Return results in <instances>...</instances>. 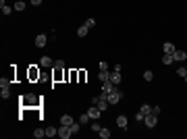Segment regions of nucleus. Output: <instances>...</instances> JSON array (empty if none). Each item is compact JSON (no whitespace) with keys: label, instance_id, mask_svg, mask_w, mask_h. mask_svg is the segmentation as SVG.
Instances as JSON below:
<instances>
[{"label":"nucleus","instance_id":"f257e3e1","mask_svg":"<svg viewBox=\"0 0 187 139\" xmlns=\"http://www.w3.org/2000/svg\"><path fill=\"white\" fill-rule=\"evenodd\" d=\"M145 127L148 129H154L156 125H158V114H154V112H150V114H145Z\"/></svg>","mask_w":187,"mask_h":139},{"label":"nucleus","instance_id":"f03ea898","mask_svg":"<svg viewBox=\"0 0 187 139\" xmlns=\"http://www.w3.org/2000/svg\"><path fill=\"white\" fill-rule=\"evenodd\" d=\"M121 98H123V92H121V89H114L112 93H108V95H106L108 104H119V102H121Z\"/></svg>","mask_w":187,"mask_h":139},{"label":"nucleus","instance_id":"7ed1b4c3","mask_svg":"<svg viewBox=\"0 0 187 139\" xmlns=\"http://www.w3.org/2000/svg\"><path fill=\"white\" fill-rule=\"evenodd\" d=\"M71 135H73V133H71V127H67V125H60V127H58V137L60 139H69Z\"/></svg>","mask_w":187,"mask_h":139},{"label":"nucleus","instance_id":"20e7f679","mask_svg":"<svg viewBox=\"0 0 187 139\" xmlns=\"http://www.w3.org/2000/svg\"><path fill=\"white\" fill-rule=\"evenodd\" d=\"M88 114H90V118H92V121H98V118L102 116V110H100L98 106H92V108L88 110Z\"/></svg>","mask_w":187,"mask_h":139},{"label":"nucleus","instance_id":"39448f33","mask_svg":"<svg viewBox=\"0 0 187 139\" xmlns=\"http://www.w3.org/2000/svg\"><path fill=\"white\" fill-rule=\"evenodd\" d=\"M114 89H117V85H114V83H110V81H104V83H102V93H106V95H108V93H112Z\"/></svg>","mask_w":187,"mask_h":139},{"label":"nucleus","instance_id":"423d86ee","mask_svg":"<svg viewBox=\"0 0 187 139\" xmlns=\"http://www.w3.org/2000/svg\"><path fill=\"white\" fill-rule=\"evenodd\" d=\"M46 44H48V35H46V33H38V38H36V46L44 48Z\"/></svg>","mask_w":187,"mask_h":139},{"label":"nucleus","instance_id":"0eeeda50","mask_svg":"<svg viewBox=\"0 0 187 139\" xmlns=\"http://www.w3.org/2000/svg\"><path fill=\"white\" fill-rule=\"evenodd\" d=\"M117 125H119V129H127V127H129V121H127V116L119 114V116H117Z\"/></svg>","mask_w":187,"mask_h":139},{"label":"nucleus","instance_id":"6e6552de","mask_svg":"<svg viewBox=\"0 0 187 139\" xmlns=\"http://www.w3.org/2000/svg\"><path fill=\"white\" fill-rule=\"evenodd\" d=\"M0 10H2V15H10L15 8L10 4H6V0H0Z\"/></svg>","mask_w":187,"mask_h":139},{"label":"nucleus","instance_id":"1a4fd4ad","mask_svg":"<svg viewBox=\"0 0 187 139\" xmlns=\"http://www.w3.org/2000/svg\"><path fill=\"white\" fill-rule=\"evenodd\" d=\"M110 83H114V85L121 83V71H110Z\"/></svg>","mask_w":187,"mask_h":139},{"label":"nucleus","instance_id":"9d476101","mask_svg":"<svg viewBox=\"0 0 187 139\" xmlns=\"http://www.w3.org/2000/svg\"><path fill=\"white\" fill-rule=\"evenodd\" d=\"M173 58H175L177 62H181V60H185L187 58V54L183 52V50H175V52H173Z\"/></svg>","mask_w":187,"mask_h":139},{"label":"nucleus","instance_id":"9b49d317","mask_svg":"<svg viewBox=\"0 0 187 139\" xmlns=\"http://www.w3.org/2000/svg\"><path fill=\"white\" fill-rule=\"evenodd\" d=\"M75 121H73V116H69V114H62L60 116V125H67V127H71Z\"/></svg>","mask_w":187,"mask_h":139},{"label":"nucleus","instance_id":"f8f14e48","mask_svg":"<svg viewBox=\"0 0 187 139\" xmlns=\"http://www.w3.org/2000/svg\"><path fill=\"white\" fill-rule=\"evenodd\" d=\"M98 79L104 83V81H110V71H100L98 73Z\"/></svg>","mask_w":187,"mask_h":139},{"label":"nucleus","instance_id":"ddd939ff","mask_svg":"<svg viewBox=\"0 0 187 139\" xmlns=\"http://www.w3.org/2000/svg\"><path fill=\"white\" fill-rule=\"evenodd\" d=\"M8 95H10L8 85H2V87H0V98H2V100H8Z\"/></svg>","mask_w":187,"mask_h":139},{"label":"nucleus","instance_id":"4468645a","mask_svg":"<svg viewBox=\"0 0 187 139\" xmlns=\"http://www.w3.org/2000/svg\"><path fill=\"white\" fill-rule=\"evenodd\" d=\"M40 64H42V67H54V62H52V58H50V56H42Z\"/></svg>","mask_w":187,"mask_h":139},{"label":"nucleus","instance_id":"2eb2a0df","mask_svg":"<svg viewBox=\"0 0 187 139\" xmlns=\"http://www.w3.org/2000/svg\"><path fill=\"white\" fill-rule=\"evenodd\" d=\"M25 6H27V4H25V2H23V0H17V2H15V4H13V8H15V10H21V13H23V10H25Z\"/></svg>","mask_w":187,"mask_h":139},{"label":"nucleus","instance_id":"dca6fc26","mask_svg":"<svg viewBox=\"0 0 187 139\" xmlns=\"http://www.w3.org/2000/svg\"><path fill=\"white\" fill-rule=\"evenodd\" d=\"M162 50H164V52H166V54H173V52H175V50H177V48L173 46V44H171V42H166V44H164V46H162Z\"/></svg>","mask_w":187,"mask_h":139},{"label":"nucleus","instance_id":"f3484780","mask_svg":"<svg viewBox=\"0 0 187 139\" xmlns=\"http://www.w3.org/2000/svg\"><path fill=\"white\" fill-rule=\"evenodd\" d=\"M33 137H36V139L46 137V129H36V131H33Z\"/></svg>","mask_w":187,"mask_h":139},{"label":"nucleus","instance_id":"a211bd4d","mask_svg":"<svg viewBox=\"0 0 187 139\" xmlns=\"http://www.w3.org/2000/svg\"><path fill=\"white\" fill-rule=\"evenodd\" d=\"M88 29H90V27H85V25H81V27L77 29V35H79V38H85V35H88Z\"/></svg>","mask_w":187,"mask_h":139},{"label":"nucleus","instance_id":"6ab92c4d","mask_svg":"<svg viewBox=\"0 0 187 139\" xmlns=\"http://www.w3.org/2000/svg\"><path fill=\"white\" fill-rule=\"evenodd\" d=\"M162 62H164V64H171V62H175L173 54H166V52H164V56H162Z\"/></svg>","mask_w":187,"mask_h":139},{"label":"nucleus","instance_id":"aec40b11","mask_svg":"<svg viewBox=\"0 0 187 139\" xmlns=\"http://www.w3.org/2000/svg\"><path fill=\"white\" fill-rule=\"evenodd\" d=\"M54 135H58V129H54V127H48V129H46V137H54Z\"/></svg>","mask_w":187,"mask_h":139},{"label":"nucleus","instance_id":"412c9836","mask_svg":"<svg viewBox=\"0 0 187 139\" xmlns=\"http://www.w3.org/2000/svg\"><path fill=\"white\" fill-rule=\"evenodd\" d=\"M79 129H81V123H79V121L71 125V133H73V135H75V133H79Z\"/></svg>","mask_w":187,"mask_h":139},{"label":"nucleus","instance_id":"4be33fe9","mask_svg":"<svg viewBox=\"0 0 187 139\" xmlns=\"http://www.w3.org/2000/svg\"><path fill=\"white\" fill-rule=\"evenodd\" d=\"M98 135H100L102 139H108V137H110V131H108V129H100V131H98Z\"/></svg>","mask_w":187,"mask_h":139},{"label":"nucleus","instance_id":"5701e85b","mask_svg":"<svg viewBox=\"0 0 187 139\" xmlns=\"http://www.w3.org/2000/svg\"><path fill=\"white\" fill-rule=\"evenodd\" d=\"M88 121H92V118H90V114H88V112H85V114H81V116H79V123H81V125H88Z\"/></svg>","mask_w":187,"mask_h":139},{"label":"nucleus","instance_id":"b1692460","mask_svg":"<svg viewBox=\"0 0 187 139\" xmlns=\"http://www.w3.org/2000/svg\"><path fill=\"white\" fill-rule=\"evenodd\" d=\"M140 110L143 112V114H150V112H152V106H150V104H141Z\"/></svg>","mask_w":187,"mask_h":139},{"label":"nucleus","instance_id":"393cba45","mask_svg":"<svg viewBox=\"0 0 187 139\" xmlns=\"http://www.w3.org/2000/svg\"><path fill=\"white\" fill-rule=\"evenodd\" d=\"M83 25H85V27H90V29H92V27H96V19H94V17H90V19H88V21H85V23H83Z\"/></svg>","mask_w":187,"mask_h":139},{"label":"nucleus","instance_id":"a878e982","mask_svg":"<svg viewBox=\"0 0 187 139\" xmlns=\"http://www.w3.org/2000/svg\"><path fill=\"white\" fill-rule=\"evenodd\" d=\"M143 79H145V81H152V79H154V73H152V71H143Z\"/></svg>","mask_w":187,"mask_h":139},{"label":"nucleus","instance_id":"bb28decb","mask_svg":"<svg viewBox=\"0 0 187 139\" xmlns=\"http://www.w3.org/2000/svg\"><path fill=\"white\" fill-rule=\"evenodd\" d=\"M135 121H137V123H143V121H145V114H143V112H137V114H135Z\"/></svg>","mask_w":187,"mask_h":139},{"label":"nucleus","instance_id":"cd10ccee","mask_svg":"<svg viewBox=\"0 0 187 139\" xmlns=\"http://www.w3.org/2000/svg\"><path fill=\"white\" fill-rule=\"evenodd\" d=\"M54 69H56V71H62V69H65V62H62V60H56V62H54Z\"/></svg>","mask_w":187,"mask_h":139},{"label":"nucleus","instance_id":"c85d7f7f","mask_svg":"<svg viewBox=\"0 0 187 139\" xmlns=\"http://www.w3.org/2000/svg\"><path fill=\"white\" fill-rule=\"evenodd\" d=\"M21 100H25V102H27V104H31V102H33V100H36V95H31V93H29V95H23V98H21Z\"/></svg>","mask_w":187,"mask_h":139},{"label":"nucleus","instance_id":"c756f323","mask_svg":"<svg viewBox=\"0 0 187 139\" xmlns=\"http://www.w3.org/2000/svg\"><path fill=\"white\" fill-rule=\"evenodd\" d=\"M177 75L185 77V75H187V69H185V67H179V69H177Z\"/></svg>","mask_w":187,"mask_h":139},{"label":"nucleus","instance_id":"7c9ffc66","mask_svg":"<svg viewBox=\"0 0 187 139\" xmlns=\"http://www.w3.org/2000/svg\"><path fill=\"white\" fill-rule=\"evenodd\" d=\"M98 67H100V71H108V62H106V60H102Z\"/></svg>","mask_w":187,"mask_h":139},{"label":"nucleus","instance_id":"2f4dec72","mask_svg":"<svg viewBox=\"0 0 187 139\" xmlns=\"http://www.w3.org/2000/svg\"><path fill=\"white\" fill-rule=\"evenodd\" d=\"M100 129H102V127L98 125V121H94V123H92V131H100Z\"/></svg>","mask_w":187,"mask_h":139},{"label":"nucleus","instance_id":"473e14b6","mask_svg":"<svg viewBox=\"0 0 187 139\" xmlns=\"http://www.w3.org/2000/svg\"><path fill=\"white\" fill-rule=\"evenodd\" d=\"M2 85H10V83H8V79H4V77H2V79H0V87H2Z\"/></svg>","mask_w":187,"mask_h":139},{"label":"nucleus","instance_id":"72a5a7b5","mask_svg":"<svg viewBox=\"0 0 187 139\" xmlns=\"http://www.w3.org/2000/svg\"><path fill=\"white\" fill-rule=\"evenodd\" d=\"M152 112L154 114H160V106H152Z\"/></svg>","mask_w":187,"mask_h":139},{"label":"nucleus","instance_id":"f704fd0d","mask_svg":"<svg viewBox=\"0 0 187 139\" xmlns=\"http://www.w3.org/2000/svg\"><path fill=\"white\" fill-rule=\"evenodd\" d=\"M31 4H33V6H40V4H42V0H31Z\"/></svg>","mask_w":187,"mask_h":139},{"label":"nucleus","instance_id":"c9c22d12","mask_svg":"<svg viewBox=\"0 0 187 139\" xmlns=\"http://www.w3.org/2000/svg\"><path fill=\"white\" fill-rule=\"evenodd\" d=\"M185 83H187V75H185Z\"/></svg>","mask_w":187,"mask_h":139},{"label":"nucleus","instance_id":"e433bc0d","mask_svg":"<svg viewBox=\"0 0 187 139\" xmlns=\"http://www.w3.org/2000/svg\"><path fill=\"white\" fill-rule=\"evenodd\" d=\"M185 69H187V67H185Z\"/></svg>","mask_w":187,"mask_h":139}]
</instances>
